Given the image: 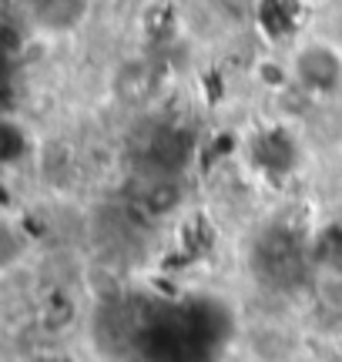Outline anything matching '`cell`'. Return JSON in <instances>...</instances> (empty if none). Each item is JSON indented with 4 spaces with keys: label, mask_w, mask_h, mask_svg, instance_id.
<instances>
[{
    "label": "cell",
    "mask_w": 342,
    "mask_h": 362,
    "mask_svg": "<svg viewBox=\"0 0 342 362\" xmlns=\"http://www.w3.org/2000/svg\"><path fill=\"white\" fill-rule=\"evenodd\" d=\"M295 84H302L305 90H336L342 78V57L339 51H332L329 44H309L299 51L295 64H292Z\"/></svg>",
    "instance_id": "6da1fadb"
},
{
    "label": "cell",
    "mask_w": 342,
    "mask_h": 362,
    "mask_svg": "<svg viewBox=\"0 0 342 362\" xmlns=\"http://www.w3.org/2000/svg\"><path fill=\"white\" fill-rule=\"evenodd\" d=\"M299 7H322V4H329V0H295Z\"/></svg>",
    "instance_id": "7a4b0ae2"
},
{
    "label": "cell",
    "mask_w": 342,
    "mask_h": 362,
    "mask_svg": "<svg viewBox=\"0 0 342 362\" xmlns=\"http://www.w3.org/2000/svg\"><path fill=\"white\" fill-rule=\"evenodd\" d=\"M332 94H336V98H339V104H342V78H339V88L332 90Z\"/></svg>",
    "instance_id": "3957f363"
}]
</instances>
